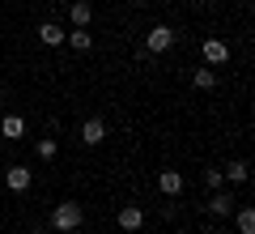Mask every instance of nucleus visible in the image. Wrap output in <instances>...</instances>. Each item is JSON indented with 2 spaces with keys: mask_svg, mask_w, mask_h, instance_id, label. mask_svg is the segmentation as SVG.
Here are the masks:
<instances>
[{
  "mask_svg": "<svg viewBox=\"0 0 255 234\" xmlns=\"http://www.w3.org/2000/svg\"><path fill=\"white\" fill-rule=\"evenodd\" d=\"M81 222H85V209L77 205V200H60V205L51 209V230H55V234L81 230Z\"/></svg>",
  "mask_w": 255,
  "mask_h": 234,
  "instance_id": "f257e3e1",
  "label": "nucleus"
},
{
  "mask_svg": "<svg viewBox=\"0 0 255 234\" xmlns=\"http://www.w3.org/2000/svg\"><path fill=\"white\" fill-rule=\"evenodd\" d=\"M170 47H174V30L170 26H153L145 34V51L149 55H162V51H170Z\"/></svg>",
  "mask_w": 255,
  "mask_h": 234,
  "instance_id": "f03ea898",
  "label": "nucleus"
},
{
  "mask_svg": "<svg viewBox=\"0 0 255 234\" xmlns=\"http://www.w3.org/2000/svg\"><path fill=\"white\" fill-rule=\"evenodd\" d=\"M115 222H119V230H124V234H136L140 226H145V209H140V205H124Z\"/></svg>",
  "mask_w": 255,
  "mask_h": 234,
  "instance_id": "7ed1b4c3",
  "label": "nucleus"
},
{
  "mask_svg": "<svg viewBox=\"0 0 255 234\" xmlns=\"http://www.w3.org/2000/svg\"><path fill=\"white\" fill-rule=\"evenodd\" d=\"M209 213H213V217H230V213H234V196H230L226 188H217V192L209 196Z\"/></svg>",
  "mask_w": 255,
  "mask_h": 234,
  "instance_id": "20e7f679",
  "label": "nucleus"
},
{
  "mask_svg": "<svg viewBox=\"0 0 255 234\" xmlns=\"http://www.w3.org/2000/svg\"><path fill=\"white\" fill-rule=\"evenodd\" d=\"M68 17H73L77 30H85L94 21V4H90V0H73V4H68Z\"/></svg>",
  "mask_w": 255,
  "mask_h": 234,
  "instance_id": "39448f33",
  "label": "nucleus"
},
{
  "mask_svg": "<svg viewBox=\"0 0 255 234\" xmlns=\"http://www.w3.org/2000/svg\"><path fill=\"white\" fill-rule=\"evenodd\" d=\"M200 51H204V64H226L230 60V47L221 43V38H204Z\"/></svg>",
  "mask_w": 255,
  "mask_h": 234,
  "instance_id": "423d86ee",
  "label": "nucleus"
},
{
  "mask_svg": "<svg viewBox=\"0 0 255 234\" xmlns=\"http://www.w3.org/2000/svg\"><path fill=\"white\" fill-rule=\"evenodd\" d=\"M81 141H85V145H102V141H107V124H102L98 115L85 119V124H81Z\"/></svg>",
  "mask_w": 255,
  "mask_h": 234,
  "instance_id": "0eeeda50",
  "label": "nucleus"
},
{
  "mask_svg": "<svg viewBox=\"0 0 255 234\" xmlns=\"http://www.w3.org/2000/svg\"><path fill=\"white\" fill-rule=\"evenodd\" d=\"M30 179H34V175H30L26 166H9V171H4V183H9V192H26V188H30Z\"/></svg>",
  "mask_w": 255,
  "mask_h": 234,
  "instance_id": "6e6552de",
  "label": "nucleus"
},
{
  "mask_svg": "<svg viewBox=\"0 0 255 234\" xmlns=\"http://www.w3.org/2000/svg\"><path fill=\"white\" fill-rule=\"evenodd\" d=\"M157 188H162V196H179V192H183V175L179 171H162V175H157Z\"/></svg>",
  "mask_w": 255,
  "mask_h": 234,
  "instance_id": "1a4fd4ad",
  "label": "nucleus"
},
{
  "mask_svg": "<svg viewBox=\"0 0 255 234\" xmlns=\"http://www.w3.org/2000/svg\"><path fill=\"white\" fill-rule=\"evenodd\" d=\"M0 136L21 141V136H26V119H21V115H4V119H0Z\"/></svg>",
  "mask_w": 255,
  "mask_h": 234,
  "instance_id": "9d476101",
  "label": "nucleus"
},
{
  "mask_svg": "<svg viewBox=\"0 0 255 234\" xmlns=\"http://www.w3.org/2000/svg\"><path fill=\"white\" fill-rule=\"evenodd\" d=\"M38 43H43V47H60L64 43V30L55 26V21H43V26H38Z\"/></svg>",
  "mask_w": 255,
  "mask_h": 234,
  "instance_id": "9b49d317",
  "label": "nucleus"
},
{
  "mask_svg": "<svg viewBox=\"0 0 255 234\" xmlns=\"http://www.w3.org/2000/svg\"><path fill=\"white\" fill-rule=\"evenodd\" d=\"M64 38L73 43V51H90V47H94V34H90V26H85V30H73V34H64Z\"/></svg>",
  "mask_w": 255,
  "mask_h": 234,
  "instance_id": "f8f14e48",
  "label": "nucleus"
},
{
  "mask_svg": "<svg viewBox=\"0 0 255 234\" xmlns=\"http://www.w3.org/2000/svg\"><path fill=\"white\" fill-rule=\"evenodd\" d=\"M221 179H230V183H247V162H243V158H234V162L221 171Z\"/></svg>",
  "mask_w": 255,
  "mask_h": 234,
  "instance_id": "ddd939ff",
  "label": "nucleus"
},
{
  "mask_svg": "<svg viewBox=\"0 0 255 234\" xmlns=\"http://www.w3.org/2000/svg\"><path fill=\"white\" fill-rule=\"evenodd\" d=\"M191 85H196V90H213V85H217V72L213 68H196L191 72Z\"/></svg>",
  "mask_w": 255,
  "mask_h": 234,
  "instance_id": "4468645a",
  "label": "nucleus"
},
{
  "mask_svg": "<svg viewBox=\"0 0 255 234\" xmlns=\"http://www.w3.org/2000/svg\"><path fill=\"white\" fill-rule=\"evenodd\" d=\"M34 149H38V158H43V162H51L55 153H60V141H55V136H43V141H38Z\"/></svg>",
  "mask_w": 255,
  "mask_h": 234,
  "instance_id": "2eb2a0df",
  "label": "nucleus"
},
{
  "mask_svg": "<svg viewBox=\"0 0 255 234\" xmlns=\"http://www.w3.org/2000/svg\"><path fill=\"white\" fill-rule=\"evenodd\" d=\"M238 234H255V213L251 209H238Z\"/></svg>",
  "mask_w": 255,
  "mask_h": 234,
  "instance_id": "dca6fc26",
  "label": "nucleus"
},
{
  "mask_svg": "<svg viewBox=\"0 0 255 234\" xmlns=\"http://www.w3.org/2000/svg\"><path fill=\"white\" fill-rule=\"evenodd\" d=\"M204 183H209V188L217 192V188H221V183H226V179H221V171H204Z\"/></svg>",
  "mask_w": 255,
  "mask_h": 234,
  "instance_id": "f3484780",
  "label": "nucleus"
},
{
  "mask_svg": "<svg viewBox=\"0 0 255 234\" xmlns=\"http://www.w3.org/2000/svg\"><path fill=\"white\" fill-rule=\"evenodd\" d=\"M30 234H55V230H51V226H34V230H30Z\"/></svg>",
  "mask_w": 255,
  "mask_h": 234,
  "instance_id": "a211bd4d",
  "label": "nucleus"
}]
</instances>
